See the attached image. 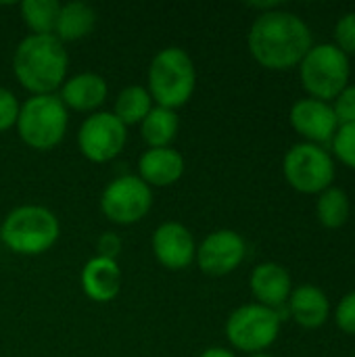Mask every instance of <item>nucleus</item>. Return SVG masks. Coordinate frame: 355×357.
I'll list each match as a JSON object with an SVG mask.
<instances>
[{
	"label": "nucleus",
	"mask_w": 355,
	"mask_h": 357,
	"mask_svg": "<svg viewBox=\"0 0 355 357\" xmlns=\"http://www.w3.org/2000/svg\"><path fill=\"white\" fill-rule=\"evenodd\" d=\"M251 56L266 69L287 71L301 63L312 44L310 25L295 13L276 8L262 13L247 36Z\"/></svg>",
	"instance_id": "obj_1"
},
{
	"label": "nucleus",
	"mask_w": 355,
	"mask_h": 357,
	"mask_svg": "<svg viewBox=\"0 0 355 357\" xmlns=\"http://www.w3.org/2000/svg\"><path fill=\"white\" fill-rule=\"evenodd\" d=\"M69 56L63 42L50 36L29 33L19 42L13 56V71L19 84L33 96L54 94L67 79Z\"/></svg>",
	"instance_id": "obj_2"
},
{
	"label": "nucleus",
	"mask_w": 355,
	"mask_h": 357,
	"mask_svg": "<svg viewBox=\"0 0 355 357\" xmlns=\"http://www.w3.org/2000/svg\"><path fill=\"white\" fill-rule=\"evenodd\" d=\"M197 71L186 50L169 46L159 50L149 67V94L157 107L176 111L186 105L195 92Z\"/></svg>",
	"instance_id": "obj_3"
},
{
	"label": "nucleus",
	"mask_w": 355,
	"mask_h": 357,
	"mask_svg": "<svg viewBox=\"0 0 355 357\" xmlns=\"http://www.w3.org/2000/svg\"><path fill=\"white\" fill-rule=\"evenodd\" d=\"M61 226L56 215L42 205H21L13 209L2 226L0 241L19 255H42L59 238Z\"/></svg>",
	"instance_id": "obj_4"
},
{
	"label": "nucleus",
	"mask_w": 355,
	"mask_h": 357,
	"mask_svg": "<svg viewBox=\"0 0 355 357\" xmlns=\"http://www.w3.org/2000/svg\"><path fill=\"white\" fill-rule=\"evenodd\" d=\"M301 84L312 98L331 102L349 86V56L335 44H314L299 63Z\"/></svg>",
	"instance_id": "obj_5"
},
{
	"label": "nucleus",
	"mask_w": 355,
	"mask_h": 357,
	"mask_svg": "<svg viewBox=\"0 0 355 357\" xmlns=\"http://www.w3.org/2000/svg\"><path fill=\"white\" fill-rule=\"evenodd\" d=\"M67 123V107L61 102V98L56 94H40L27 98L19 107L15 126L27 146L36 151H48L65 138Z\"/></svg>",
	"instance_id": "obj_6"
},
{
	"label": "nucleus",
	"mask_w": 355,
	"mask_h": 357,
	"mask_svg": "<svg viewBox=\"0 0 355 357\" xmlns=\"http://www.w3.org/2000/svg\"><path fill=\"white\" fill-rule=\"evenodd\" d=\"M282 174L297 192L320 195L335 180V161L324 146L297 142L285 155Z\"/></svg>",
	"instance_id": "obj_7"
},
{
	"label": "nucleus",
	"mask_w": 355,
	"mask_h": 357,
	"mask_svg": "<svg viewBox=\"0 0 355 357\" xmlns=\"http://www.w3.org/2000/svg\"><path fill=\"white\" fill-rule=\"evenodd\" d=\"M280 316L259 303L241 305L226 322V337L230 345L245 354H262L276 343L280 335Z\"/></svg>",
	"instance_id": "obj_8"
},
{
	"label": "nucleus",
	"mask_w": 355,
	"mask_h": 357,
	"mask_svg": "<svg viewBox=\"0 0 355 357\" xmlns=\"http://www.w3.org/2000/svg\"><path fill=\"white\" fill-rule=\"evenodd\" d=\"M153 207V190L138 176H119L107 184L100 209L107 220L119 226L140 222Z\"/></svg>",
	"instance_id": "obj_9"
},
{
	"label": "nucleus",
	"mask_w": 355,
	"mask_h": 357,
	"mask_svg": "<svg viewBox=\"0 0 355 357\" xmlns=\"http://www.w3.org/2000/svg\"><path fill=\"white\" fill-rule=\"evenodd\" d=\"M128 130L109 111H96L84 119L77 132L80 153L92 163L113 161L126 146Z\"/></svg>",
	"instance_id": "obj_10"
},
{
	"label": "nucleus",
	"mask_w": 355,
	"mask_h": 357,
	"mask_svg": "<svg viewBox=\"0 0 355 357\" xmlns=\"http://www.w3.org/2000/svg\"><path fill=\"white\" fill-rule=\"evenodd\" d=\"M247 255L245 238L234 230L211 232L195 253L199 268L209 276H226L234 272Z\"/></svg>",
	"instance_id": "obj_11"
},
{
	"label": "nucleus",
	"mask_w": 355,
	"mask_h": 357,
	"mask_svg": "<svg viewBox=\"0 0 355 357\" xmlns=\"http://www.w3.org/2000/svg\"><path fill=\"white\" fill-rule=\"evenodd\" d=\"M289 121H291L293 130L305 138V142H312L318 146L333 142V138L339 130V121L335 117L333 105L312 98V96L299 98L291 107Z\"/></svg>",
	"instance_id": "obj_12"
},
{
	"label": "nucleus",
	"mask_w": 355,
	"mask_h": 357,
	"mask_svg": "<svg viewBox=\"0 0 355 357\" xmlns=\"http://www.w3.org/2000/svg\"><path fill=\"white\" fill-rule=\"evenodd\" d=\"M153 253L167 270H184L195 261V238L180 222H163L153 234Z\"/></svg>",
	"instance_id": "obj_13"
},
{
	"label": "nucleus",
	"mask_w": 355,
	"mask_h": 357,
	"mask_svg": "<svg viewBox=\"0 0 355 357\" xmlns=\"http://www.w3.org/2000/svg\"><path fill=\"white\" fill-rule=\"evenodd\" d=\"M249 287L257 303L270 310L285 307L293 293L291 274L276 261H264L255 266L249 278Z\"/></svg>",
	"instance_id": "obj_14"
},
{
	"label": "nucleus",
	"mask_w": 355,
	"mask_h": 357,
	"mask_svg": "<svg viewBox=\"0 0 355 357\" xmlns=\"http://www.w3.org/2000/svg\"><path fill=\"white\" fill-rule=\"evenodd\" d=\"M184 157L172 149H149L140 161H138V172H140V180L146 186H157V188H165L176 184L182 176H184Z\"/></svg>",
	"instance_id": "obj_15"
},
{
	"label": "nucleus",
	"mask_w": 355,
	"mask_h": 357,
	"mask_svg": "<svg viewBox=\"0 0 355 357\" xmlns=\"http://www.w3.org/2000/svg\"><path fill=\"white\" fill-rule=\"evenodd\" d=\"M82 289L96 303H109L119 295L121 272L117 261L107 257H92L82 270Z\"/></svg>",
	"instance_id": "obj_16"
},
{
	"label": "nucleus",
	"mask_w": 355,
	"mask_h": 357,
	"mask_svg": "<svg viewBox=\"0 0 355 357\" xmlns=\"http://www.w3.org/2000/svg\"><path fill=\"white\" fill-rule=\"evenodd\" d=\"M107 82L98 73H77L61 86V102L67 109L86 113L98 109L107 100Z\"/></svg>",
	"instance_id": "obj_17"
},
{
	"label": "nucleus",
	"mask_w": 355,
	"mask_h": 357,
	"mask_svg": "<svg viewBox=\"0 0 355 357\" xmlns=\"http://www.w3.org/2000/svg\"><path fill=\"white\" fill-rule=\"evenodd\" d=\"M287 310L301 328H320L328 320L331 303L322 289L314 284H301L293 289Z\"/></svg>",
	"instance_id": "obj_18"
},
{
	"label": "nucleus",
	"mask_w": 355,
	"mask_h": 357,
	"mask_svg": "<svg viewBox=\"0 0 355 357\" xmlns=\"http://www.w3.org/2000/svg\"><path fill=\"white\" fill-rule=\"evenodd\" d=\"M96 25V13L86 2H67L61 4L54 36L61 42H77L92 33Z\"/></svg>",
	"instance_id": "obj_19"
},
{
	"label": "nucleus",
	"mask_w": 355,
	"mask_h": 357,
	"mask_svg": "<svg viewBox=\"0 0 355 357\" xmlns=\"http://www.w3.org/2000/svg\"><path fill=\"white\" fill-rule=\"evenodd\" d=\"M180 128L178 115L172 109L153 107L140 123V134L151 149H165L172 144Z\"/></svg>",
	"instance_id": "obj_20"
},
{
	"label": "nucleus",
	"mask_w": 355,
	"mask_h": 357,
	"mask_svg": "<svg viewBox=\"0 0 355 357\" xmlns=\"http://www.w3.org/2000/svg\"><path fill=\"white\" fill-rule=\"evenodd\" d=\"M151 109H153V98L149 90L142 86H128L117 94L113 115L128 128L134 123H142V119L151 113Z\"/></svg>",
	"instance_id": "obj_21"
},
{
	"label": "nucleus",
	"mask_w": 355,
	"mask_h": 357,
	"mask_svg": "<svg viewBox=\"0 0 355 357\" xmlns=\"http://www.w3.org/2000/svg\"><path fill=\"white\" fill-rule=\"evenodd\" d=\"M316 213L318 220L324 228L337 230L347 224L349 220V197L343 188L331 186L320 192L318 203H316Z\"/></svg>",
	"instance_id": "obj_22"
},
{
	"label": "nucleus",
	"mask_w": 355,
	"mask_h": 357,
	"mask_svg": "<svg viewBox=\"0 0 355 357\" xmlns=\"http://www.w3.org/2000/svg\"><path fill=\"white\" fill-rule=\"evenodd\" d=\"M61 4L56 0H25L21 2V15L25 25L36 36H50L56 27Z\"/></svg>",
	"instance_id": "obj_23"
},
{
	"label": "nucleus",
	"mask_w": 355,
	"mask_h": 357,
	"mask_svg": "<svg viewBox=\"0 0 355 357\" xmlns=\"http://www.w3.org/2000/svg\"><path fill=\"white\" fill-rule=\"evenodd\" d=\"M333 153L343 161L347 167L355 169V123L339 126L335 138H333Z\"/></svg>",
	"instance_id": "obj_24"
},
{
	"label": "nucleus",
	"mask_w": 355,
	"mask_h": 357,
	"mask_svg": "<svg viewBox=\"0 0 355 357\" xmlns=\"http://www.w3.org/2000/svg\"><path fill=\"white\" fill-rule=\"evenodd\" d=\"M335 46L347 56L355 54V10L345 13L335 25Z\"/></svg>",
	"instance_id": "obj_25"
},
{
	"label": "nucleus",
	"mask_w": 355,
	"mask_h": 357,
	"mask_svg": "<svg viewBox=\"0 0 355 357\" xmlns=\"http://www.w3.org/2000/svg\"><path fill=\"white\" fill-rule=\"evenodd\" d=\"M333 111L339 121V126H349L355 123V86L349 84L335 100H333Z\"/></svg>",
	"instance_id": "obj_26"
},
{
	"label": "nucleus",
	"mask_w": 355,
	"mask_h": 357,
	"mask_svg": "<svg viewBox=\"0 0 355 357\" xmlns=\"http://www.w3.org/2000/svg\"><path fill=\"white\" fill-rule=\"evenodd\" d=\"M335 322L345 333L355 337V291L347 293L335 310Z\"/></svg>",
	"instance_id": "obj_27"
},
{
	"label": "nucleus",
	"mask_w": 355,
	"mask_h": 357,
	"mask_svg": "<svg viewBox=\"0 0 355 357\" xmlns=\"http://www.w3.org/2000/svg\"><path fill=\"white\" fill-rule=\"evenodd\" d=\"M17 117H19V100H17V96L10 90L0 88V132L13 128L17 123Z\"/></svg>",
	"instance_id": "obj_28"
},
{
	"label": "nucleus",
	"mask_w": 355,
	"mask_h": 357,
	"mask_svg": "<svg viewBox=\"0 0 355 357\" xmlns=\"http://www.w3.org/2000/svg\"><path fill=\"white\" fill-rule=\"evenodd\" d=\"M96 251H98V257H107L115 261V257L121 253V238L113 232H105L96 243Z\"/></svg>",
	"instance_id": "obj_29"
},
{
	"label": "nucleus",
	"mask_w": 355,
	"mask_h": 357,
	"mask_svg": "<svg viewBox=\"0 0 355 357\" xmlns=\"http://www.w3.org/2000/svg\"><path fill=\"white\" fill-rule=\"evenodd\" d=\"M201 357H236L230 349H224V347H209L205 349Z\"/></svg>",
	"instance_id": "obj_30"
},
{
	"label": "nucleus",
	"mask_w": 355,
	"mask_h": 357,
	"mask_svg": "<svg viewBox=\"0 0 355 357\" xmlns=\"http://www.w3.org/2000/svg\"><path fill=\"white\" fill-rule=\"evenodd\" d=\"M247 6H249V8H257V10H262V13H270V10L280 8V2H249Z\"/></svg>",
	"instance_id": "obj_31"
},
{
	"label": "nucleus",
	"mask_w": 355,
	"mask_h": 357,
	"mask_svg": "<svg viewBox=\"0 0 355 357\" xmlns=\"http://www.w3.org/2000/svg\"><path fill=\"white\" fill-rule=\"evenodd\" d=\"M249 357H274V356H268V354H253V356Z\"/></svg>",
	"instance_id": "obj_32"
},
{
	"label": "nucleus",
	"mask_w": 355,
	"mask_h": 357,
	"mask_svg": "<svg viewBox=\"0 0 355 357\" xmlns=\"http://www.w3.org/2000/svg\"><path fill=\"white\" fill-rule=\"evenodd\" d=\"M354 357H355V356H354Z\"/></svg>",
	"instance_id": "obj_33"
}]
</instances>
